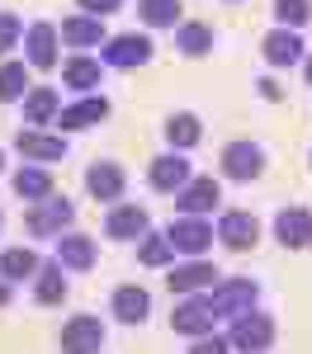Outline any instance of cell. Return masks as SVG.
<instances>
[{
  "mask_svg": "<svg viewBox=\"0 0 312 354\" xmlns=\"http://www.w3.org/2000/svg\"><path fill=\"white\" fill-rule=\"evenodd\" d=\"M270 340H275V322L265 317V312H237V322L227 330V345L241 354H260L270 350Z\"/></svg>",
  "mask_w": 312,
  "mask_h": 354,
  "instance_id": "1",
  "label": "cell"
},
{
  "mask_svg": "<svg viewBox=\"0 0 312 354\" xmlns=\"http://www.w3.org/2000/svg\"><path fill=\"white\" fill-rule=\"evenodd\" d=\"M255 298H260V288H255L251 279H218V283L208 288V307H213V317H237V312H251Z\"/></svg>",
  "mask_w": 312,
  "mask_h": 354,
  "instance_id": "2",
  "label": "cell"
},
{
  "mask_svg": "<svg viewBox=\"0 0 312 354\" xmlns=\"http://www.w3.org/2000/svg\"><path fill=\"white\" fill-rule=\"evenodd\" d=\"M104 66H118V71H133V66H147L152 62V38L147 33H118V38H104Z\"/></svg>",
  "mask_w": 312,
  "mask_h": 354,
  "instance_id": "3",
  "label": "cell"
},
{
  "mask_svg": "<svg viewBox=\"0 0 312 354\" xmlns=\"http://www.w3.org/2000/svg\"><path fill=\"white\" fill-rule=\"evenodd\" d=\"M218 198H223V189H218V180L213 175H190L180 189H175V208L185 213V218H203V213H213L218 208Z\"/></svg>",
  "mask_w": 312,
  "mask_h": 354,
  "instance_id": "4",
  "label": "cell"
},
{
  "mask_svg": "<svg viewBox=\"0 0 312 354\" xmlns=\"http://www.w3.org/2000/svg\"><path fill=\"white\" fill-rule=\"evenodd\" d=\"M71 222H76V208H71L66 198L48 194V198H38V208L28 213V236H62V227H71Z\"/></svg>",
  "mask_w": 312,
  "mask_h": 354,
  "instance_id": "5",
  "label": "cell"
},
{
  "mask_svg": "<svg viewBox=\"0 0 312 354\" xmlns=\"http://www.w3.org/2000/svg\"><path fill=\"white\" fill-rule=\"evenodd\" d=\"M104 350V322L100 317H71L62 326V354H100Z\"/></svg>",
  "mask_w": 312,
  "mask_h": 354,
  "instance_id": "6",
  "label": "cell"
},
{
  "mask_svg": "<svg viewBox=\"0 0 312 354\" xmlns=\"http://www.w3.org/2000/svg\"><path fill=\"white\" fill-rule=\"evenodd\" d=\"M166 241L175 255H203L208 245H213V227L203 218H175L166 232Z\"/></svg>",
  "mask_w": 312,
  "mask_h": 354,
  "instance_id": "7",
  "label": "cell"
},
{
  "mask_svg": "<svg viewBox=\"0 0 312 354\" xmlns=\"http://www.w3.org/2000/svg\"><path fill=\"white\" fill-rule=\"evenodd\" d=\"M265 170V151L255 142H227L223 147V175L227 180H255Z\"/></svg>",
  "mask_w": 312,
  "mask_h": 354,
  "instance_id": "8",
  "label": "cell"
},
{
  "mask_svg": "<svg viewBox=\"0 0 312 354\" xmlns=\"http://www.w3.org/2000/svg\"><path fill=\"white\" fill-rule=\"evenodd\" d=\"M213 307H208V298H190L185 293V302L170 312V330H180V335H208L213 330Z\"/></svg>",
  "mask_w": 312,
  "mask_h": 354,
  "instance_id": "9",
  "label": "cell"
},
{
  "mask_svg": "<svg viewBox=\"0 0 312 354\" xmlns=\"http://www.w3.org/2000/svg\"><path fill=\"white\" fill-rule=\"evenodd\" d=\"M100 118H109V100L104 95H90V100H81V104H66V109H57V128L62 133H81V128H95Z\"/></svg>",
  "mask_w": 312,
  "mask_h": 354,
  "instance_id": "10",
  "label": "cell"
},
{
  "mask_svg": "<svg viewBox=\"0 0 312 354\" xmlns=\"http://www.w3.org/2000/svg\"><path fill=\"white\" fill-rule=\"evenodd\" d=\"M275 236L284 250H308L312 245V213L308 208H284L275 218Z\"/></svg>",
  "mask_w": 312,
  "mask_h": 354,
  "instance_id": "11",
  "label": "cell"
},
{
  "mask_svg": "<svg viewBox=\"0 0 312 354\" xmlns=\"http://www.w3.org/2000/svg\"><path fill=\"white\" fill-rule=\"evenodd\" d=\"M113 317L123 322V326H142L147 322V312H152V293L147 288H138V283H123V288H113Z\"/></svg>",
  "mask_w": 312,
  "mask_h": 354,
  "instance_id": "12",
  "label": "cell"
},
{
  "mask_svg": "<svg viewBox=\"0 0 312 354\" xmlns=\"http://www.w3.org/2000/svg\"><path fill=\"white\" fill-rule=\"evenodd\" d=\"M218 241L227 245V250H251L255 241H260V227H255L251 213H223L218 218V232H213Z\"/></svg>",
  "mask_w": 312,
  "mask_h": 354,
  "instance_id": "13",
  "label": "cell"
},
{
  "mask_svg": "<svg viewBox=\"0 0 312 354\" xmlns=\"http://www.w3.org/2000/svg\"><path fill=\"white\" fill-rule=\"evenodd\" d=\"M15 147H19L24 161H62V156H66V142L38 133V128H19V133H15Z\"/></svg>",
  "mask_w": 312,
  "mask_h": 354,
  "instance_id": "14",
  "label": "cell"
},
{
  "mask_svg": "<svg viewBox=\"0 0 312 354\" xmlns=\"http://www.w3.org/2000/svg\"><path fill=\"white\" fill-rule=\"evenodd\" d=\"M166 283H170V293H199V288H213V283H218V270L194 255L190 265H175V270L166 274Z\"/></svg>",
  "mask_w": 312,
  "mask_h": 354,
  "instance_id": "15",
  "label": "cell"
},
{
  "mask_svg": "<svg viewBox=\"0 0 312 354\" xmlns=\"http://www.w3.org/2000/svg\"><path fill=\"white\" fill-rule=\"evenodd\" d=\"M147 227H152V218H147V208H138V203H118V208L109 213V222H104V232H109L113 241L147 236Z\"/></svg>",
  "mask_w": 312,
  "mask_h": 354,
  "instance_id": "16",
  "label": "cell"
},
{
  "mask_svg": "<svg viewBox=\"0 0 312 354\" xmlns=\"http://www.w3.org/2000/svg\"><path fill=\"white\" fill-rule=\"evenodd\" d=\"M57 241V265L62 270H90L95 265V241L90 236H81V232H66V236H53Z\"/></svg>",
  "mask_w": 312,
  "mask_h": 354,
  "instance_id": "17",
  "label": "cell"
},
{
  "mask_svg": "<svg viewBox=\"0 0 312 354\" xmlns=\"http://www.w3.org/2000/svg\"><path fill=\"white\" fill-rule=\"evenodd\" d=\"M147 180H152V189L175 194L185 180H190V161H185V156H175V151H166V156H156V161H152Z\"/></svg>",
  "mask_w": 312,
  "mask_h": 354,
  "instance_id": "18",
  "label": "cell"
},
{
  "mask_svg": "<svg viewBox=\"0 0 312 354\" xmlns=\"http://www.w3.org/2000/svg\"><path fill=\"white\" fill-rule=\"evenodd\" d=\"M123 170L113 161H95L90 170H85V189L95 194V198H104V203H113V198H123Z\"/></svg>",
  "mask_w": 312,
  "mask_h": 354,
  "instance_id": "19",
  "label": "cell"
},
{
  "mask_svg": "<svg viewBox=\"0 0 312 354\" xmlns=\"http://www.w3.org/2000/svg\"><path fill=\"white\" fill-rule=\"evenodd\" d=\"M28 48V66H38V71H53L57 66V28L53 24H33L24 38Z\"/></svg>",
  "mask_w": 312,
  "mask_h": 354,
  "instance_id": "20",
  "label": "cell"
},
{
  "mask_svg": "<svg viewBox=\"0 0 312 354\" xmlns=\"http://www.w3.org/2000/svg\"><path fill=\"white\" fill-rule=\"evenodd\" d=\"M260 48H265V62H270V66H293V62H303V43H298L293 28H275Z\"/></svg>",
  "mask_w": 312,
  "mask_h": 354,
  "instance_id": "21",
  "label": "cell"
},
{
  "mask_svg": "<svg viewBox=\"0 0 312 354\" xmlns=\"http://www.w3.org/2000/svg\"><path fill=\"white\" fill-rule=\"evenodd\" d=\"M62 43H71V48H100V43H104L100 15H76V19H66V24H62Z\"/></svg>",
  "mask_w": 312,
  "mask_h": 354,
  "instance_id": "22",
  "label": "cell"
},
{
  "mask_svg": "<svg viewBox=\"0 0 312 354\" xmlns=\"http://www.w3.org/2000/svg\"><path fill=\"white\" fill-rule=\"evenodd\" d=\"M57 109H62V100H57L53 85H38V90H28V95H24V123H33V128L53 123Z\"/></svg>",
  "mask_w": 312,
  "mask_h": 354,
  "instance_id": "23",
  "label": "cell"
},
{
  "mask_svg": "<svg viewBox=\"0 0 312 354\" xmlns=\"http://www.w3.org/2000/svg\"><path fill=\"white\" fill-rule=\"evenodd\" d=\"M33 298L43 302V307H57V302L66 298V274H62V265H38V274H33Z\"/></svg>",
  "mask_w": 312,
  "mask_h": 354,
  "instance_id": "24",
  "label": "cell"
},
{
  "mask_svg": "<svg viewBox=\"0 0 312 354\" xmlns=\"http://www.w3.org/2000/svg\"><path fill=\"white\" fill-rule=\"evenodd\" d=\"M0 274H5L10 283H19V279H33V274H38V255H33L28 245H10V250L0 255Z\"/></svg>",
  "mask_w": 312,
  "mask_h": 354,
  "instance_id": "25",
  "label": "cell"
},
{
  "mask_svg": "<svg viewBox=\"0 0 312 354\" xmlns=\"http://www.w3.org/2000/svg\"><path fill=\"white\" fill-rule=\"evenodd\" d=\"M199 137H203V128H199L194 113H170L166 118V142L175 147V151H190Z\"/></svg>",
  "mask_w": 312,
  "mask_h": 354,
  "instance_id": "26",
  "label": "cell"
},
{
  "mask_svg": "<svg viewBox=\"0 0 312 354\" xmlns=\"http://www.w3.org/2000/svg\"><path fill=\"white\" fill-rule=\"evenodd\" d=\"M15 194L28 198V203H38V198H48V194H53V175H48V170H38V165H24V170L15 175Z\"/></svg>",
  "mask_w": 312,
  "mask_h": 354,
  "instance_id": "27",
  "label": "cell"
},
{
  "mask_svg": "<svg viewBox=\"0 0 312 354\" xmlns=\"http://www.w3.org/2000/svg\"><path fill=\"white\" fill-rule=\"evenodd\" d=\"M62 85H71V90H95V85H100V62L71 57V62L62 66Z\"/></svg>",
  "mask_w": 312,
  "mask_h": 354,
  "instance_id": "28",
  "label": "cell"
},
{
  "mask_svg": "<svg viewBox=\"0 0 312 354\" xmlns=\"http://www.w3.org/2000/svg\"><path fill=\"white\" fill-rule=\"evenodd\" d=\"M138 15H142V24H152V28H175L180 0H138Z\"/></svg>",
  "mask_w": 312,
  "mask_h": 354,
  "instance_id": "29",
  "label": "cell"
},
{
  "mask_svg": "<svg viewBox=\"0 0 312 354\" xmlns=\"http://www.w3.org/2000/svg\"><path fill=\"white\" fill-rule=\"evenodd\" d=\"M170 255H175V250H170L166 232H152V227H147V241L138 245V260L147 270H161V265H170Z\"/></svg>",
  "mask_w": 312,
  "mask_h": 354,
  "instance_id": "30",
  "label": "cell"
},
{
  "mask_svg": "<svg viewBox=\"0 0 312 354\" xmlns=\"http://www.w3.org/2000/svg\"><path fill=\"white\" fill-rule=\"evenodd\" d=\"M175 48L185 57H203L208 48H213V28L208 24H185L180 33H175Z\"/></svg>",
  "mask_w": 312,
  "mask_h": 354,
  "instance_id": "31",
  "label": "cell"
},
{
  "mask_svg": "<svg viewBox=\"0 0 312 354\" xmlns=\"http://www.w3.org/2000/svg\"><path fill=\"white\" fill-rule=\"evenodd\" d=\"M24 85H28L24 62H5V66H0V104H15V100H24Z\"/></svg>",
  "mask_w": 312,
  "mask_h": 354,
  "instance_id": "32",
  "label": "cell"
},
{
  "mask_svg": "<svg viewBox=\"0 0 312 354\" xmlns=\"http://www.w3.org/2000/svg\"><path fill=\"white\" fill-rule=\"evenodd\" d=\"M275 19L284 28H303L312 19V5L308 0H275Z\"/></svg>",
  "mask_w": 312,
  "mask_h": 354,
  "instance_id": "33",
  "label": "cell"
},
{
  "mask_svg": "<svg viewBox=\"0 0 312 354\" xmlns=\"http://www.w3.org/2000/svg\"><path fill=\"white\" fill-rule=\"evenodd\" d=\"M15 43H19V19L15 15H0V57L10 53Z\"/></svg>",
  "mask_w": 312,
  "mask_h": 354,
  "instance_id": "34",
  "label": "cell"
},
{
  "mask_svg": "<svg viewBox=\"0 0 312 354\" xmlns=\"http://www.w3.org/2000/svg\"><path fill=\"white\" fill-rule=\"evenodd\" d=\"M232 345H227L223 335H194V350L190 354H227Z\"/></svg>",
  "mask_w": 312,
  "mask_h": 354,
  "instance_id": "35",
  "label": "cell"
},
{
  "mask_svg": "<svg viewBox=\"0 0 312 354\" xmlns=\"http://www.w3.org/2000/svg\"><path fill=\"white\" fill-rule=\"evenodd\" d=\"M118 5H123V0H81V10H90V15H100V19H104V15H113Z\"/></svg>",
  "mask_w": 312,
  "mask_h": 354,
  "instance_id": "36",
  "label": "cell"
},
{
  "mask_svg": "<svg viewBox=\"0 0 312 354\" xmlns=\"http://www.w3.org/2000/svg\"><path fill=\"white\" fill-rule=\"evenodd\" d=\"M260 100H270V104H275V100H284V85L275 81V76H265V81H260Z\"/></svg>",
  "mask_w": 312,
  "mask_h": 354,
  "instance_id": "37",
  "label": "cell"
},
{
  "mask_svg": "<svg viewBox=\"0 0 312 354\" xmlns=\"http://www.w3.org/2000/svg\"><path fill=\"white\" fill-rule=\"evenodd\" d=\"M5 302H10V279L0 274V307H5Z\"/></svg>",
  "mask_w": 312,
  "mask_h": 354,
  "instance_id": "38",
  "label": "cell"
},
{
  "mask_svg": "<svg viewBox=\"0 0 312 354\" xmlns=\"http://www.w3.org/2000/svg\"><path fill=\"white\" fill-rule=\"evenodd\" d=\"M308 85H312V57H308Z\"/></svg>",
  "mask_w": 312,
  "mask_h": 354,
  "instance_id": "39",
  "label": "cell"
},
{
  "mask_svg": "<svg viewBox=\"0 0 312 354\" xmlns=\"http://www.w3.org/2000/svg\"><path fill=\"white\" fill-rule=\"evenodd\" d=\"M0 170H5V151H0Z\"/></svg>",
  "mask_w": 312,
  "mask_h": 354,
  "instance_id": "40",
  "label": "cell"
},
{
  "mask_svg": "<svg viewBox=\"0 0 312 354\" xmlns=\"http://www.w3.org/2000/svg\"><path fill=\"white\" fill-rule=\"evenodd\" d=\"M0 222H5V218H0Z\"/></svg>",
  "mask_w": 312,
  "mask_h": 354,
  "instance_id": "41",
  "label": "cell"
}]
</instances>
